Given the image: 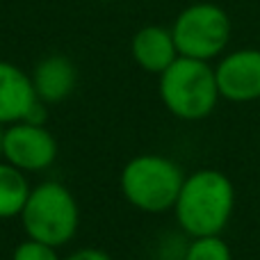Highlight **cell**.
Instances as JSON below:
<instances>
[{
    "instance_id": "cell-15",
    "label": "cell",
    "mask_w": 260,
    "mask_h": 260,
    "mask_svg": "<svg viewBox=\"0 0 260 260\" xmlns=\"http://www.w3.org/2000/svg\"><path fill=\"white\" fill-rule=\"evenodd\" d=\"M3 133H5V126H0V160H3Z\"/></svg>"
},
{
    "instance_id": "cell-4",
    "label": "cell",
    "mask_w": 260,
    "mask_h": 260,
    "mask_svg": "<svg viewBox=\"0 0 260 260\" xmlns=\"http://www.w3.org/2000/svg\"><path fill=\"white\" fill-rule=\"evenodd\" d=\"M157 89L162 105L180 121H201L210 117L221 99L215 67L192 57H178L167 71H162Z\"/></svg>"
},
{
    "instance_id": "cell-5",
    "label": "cell",
    "mask_w": 260,
    "mask_h": 260,
    "mask_svg": "<svg viewBox=\"0 0 260 260\" xmlns=\"http://www.w3.org/2000/svg\"><path fill=\"white\" fill-rule=\"evenodd\" d=\"M180 57L212 62L221 57L231 44L233 23L224 7L215 3H192L180 9L171 23Z\"/></svg>"
},
{
    "instance_id": "cell-1",
    "label": "cell",
    "mask_w": 260,
    "mask_h": 260,
    "mask_svg": "<svg viewBox=\"0 0 260 260\" xmlns=\"http://www.w3.org/2000/svg\"><path fill=\"white\" fill-rule=\"evenodd\" d=\"M235 208L233 183L217 169H199L185 176L174 215L189 238L221 235Z\"/></svg>"
},
{
    "instance_id": "cell-14",
    "label": "cell",
    "mask_w": 260,
    "mask_h": 260,
    "mask_svg": "<svg viewBox=\"0 0 260 260\" xmlns=\"http://www.w3.org/2000/svg\"><path fill=\"white\" fill-rule=\"evenodd\" d=\"M62 260H114L108 251L103 249H96V247H85V249H78V251L69 253L67 258Z\"/></svg>"
},
{
    "instance_id": "cell-9",
    "label": "cell",
    "mask_w": 260,
    "mask_h": 260,
    "mask_svg": "<svg viewBox=\"0 0 260 260\" xmlns=\"http://www.w3.org/2000/svg\"><path fill=\"white\" fill-rule=\"evenodd\" d=\"M130 53L139 69H144L146 73H155V76L167 71L180 57L171 27L165 25L139 27L130 41Z\"/></svg>"
},
{
    "instance_id": "cell-7",
    "label": "cell",
    "mask_w": 260,
    "mask_h": 260,
    "mask_svg": "<svg viewBox=\"0 0 260 260\" xmlns=\"http://www.w3.org/2000/svg\"><path fill=\"white\" fill-rule=\"evenodd\" d=\"M219 96L231 103L260 99V48H238L224 53L215 67Z\"/></svg>"
},
{
    "instance_id": "cell-8",
    "label": "cell",
    "mask_w": 260,
    "mask_h": 260,
    "mask_svg": "<svg viewBox=\"0 0 260 260\" xmlns=\"http://www.w3.org/2000/svg\"><path fill=\"white\" fill-rule=\"evenodd\" d=\"M39 103L30 73L0 59V126L25 121Z\"/></svg>"
},
{
    "instance_id": "cell-3",
    "label": "cell",
    "mask_w": 260,
    "mask_h": 260,
    "mask_svg": "<svg viewBox=\"0 0 260 260\" xmlns=\"http://www.w3.org/2000/svg\"><path fill=\"white\" fill-rule=\"evenodd\" d=\"M18 219L30 240L62 249L76 238L80 226V208L64 183L44 180L30 189Z\"/></svg>"
},
{
    "instance_id": "cell-16",
    "label": "cell",
    "mask_w": 260,
    "mask_h": 260,
    "mask_svg": "<svg viewBox=\"0 0 260 260\" xmlns=\"http://www.w3.org/2000/svg\"><path fill=\"white\" fill-rule=\"evenodd\" d=\"M91 3H112V0H91Z\"/></svg>"
},
{
    "instance_id": "cell-10",
    "label": "cell",
    "mask_w": 260,
    "mask_h": 260,
    "mask_svg": "<svg viewBox=\"0 0 260 260\" xmlns=\"http://www.w3.org/2000/svg\"><path fill=\"white\" fill-rule=\"evenodd\" d=\"M30 76L37 91V99L46 105L64 103L78 85L76 64L69 57H64V55H48V57H44Z\"/></svg>"
},
{
    "instance_id": "cell-12",
    "label": "cell",
    "mask_w": 260,
    "mask_h": 260,
    "mask_svg": "<svg viewBox=\"0 0 260 260\" xmlns=\"http://www.w3.org/2000/svg\"><path fill=\"white\" fill-rule=\"evenodd\" d=\"M183 260H233V253L221 235H203V238H192Z\"/></svg>"
},
{
    "instance_id": "cell-2",
    "label": "cell",
    "mask_w": 260,
    "mask_h": 260,
    "mask_svg": "<svg viewBox=\"0 0 260 260\" xmlns=\"http://www.w3.org/2000/svg\"><path fill=\"white\" fill-rule=\"evenodd\" d=\"M185 183L178 162L157 153H142L126 162L119 176V187L133 208L148 215L174 210Z\"/></svg>"
},
{
    "instance_id": "cell-11",
    "label": "cell",
    "mask_w": 260,
    "mask_h": 260,
    "mask_svg": "<svg viewBox=\"0 0 260 260\" xmlns=\"http://www.w3.org/2000/svg\"><path fill=\"white\" fill-rule=\"evenodd\" d=\"M30 189L32 185L25 171L0 160V219L21 217L27 197H30Z\"/></svg>"
},
{
    "instance_id": "cell-6",
    "label": "cell",
    "mask_w": 260,
    "mask_h": 260,
    "mask_svg": "<svg viewBox=\"0 0 260 260\" xmlns=\"http://www.w3.org/2000/svg\"><path fill=\"white\" fill-rule=\"evenodd\" d=\"M57 157V139L46 123L16 121L5 126L3 160L25 174H39L53 167Z\"/></svg>"
},
{
    "instance_id": "cell-13",
    "label": "cell",
    "mask_w": 260,
    "mask_h": 260,
    "mask_svg": "<svg viewBox=\"0 0 260 260\" xmlns=\"http://www.w3.org/2000/svg\"><path fill=\"white\" fill-rule=\"evenodd\" d=\"M12 260H62L55 247L25 238L12 253Z\"/></svg>"
}]
</instances>
